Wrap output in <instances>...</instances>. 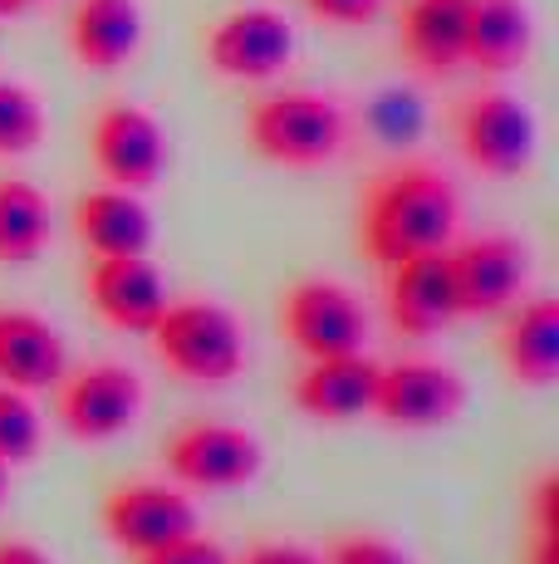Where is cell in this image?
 Returning a JSON list of instances; mask_svg holds the SVG:
<instances>
[{"mask_svg":"<svg viewBox=\"0 0 559 564\" xmlns=\"http://www.w3.org/2000/svg\"><path fill=\"white\" fill-rule=\"evenodd\" d=\"M280 324L305 359L359 354L369 339V314L353 300V290L335 285V280H299L280 305Z\"/></svg>","mask_w":559,"mask_h":564,"instance_id":"6","label":"cell"},{"mask_svg":"<svg viewBox=\"0 0 559 564\" xmlns=\"http://www.w3.org/2000/svg\"><path fill=\"white\" fill-rule=\"evenodd\" d=\"M379 393V364L359 354H335V359H309L295 383V408L315 422H353L373 412Z\"/></svg>","mask_w":559,"mask_h":564,"instance_id":"15","label":"cell"},{"mask_svg":"<svg viewBox=\"0 0 559 564\" xmlns=\"http://www.w3.org/2000/svg\"><path fill=\"white\" fill-rule=\"evenodd\" d=\"M0 564H55L45 550H35L30 540H0Z\"/></svg>","mask_w":559,"mask_h":564,"instance_id":"29","label":"cell"},{"mask_svg":"<svg viewBox=\"0 0 559 564\" xmlns=\"http://www.w3.org/2000/svg\"><path fill=\"white\" fill-rule=\"evenodd\" d=\"M467 10L471 0H407L403 6V50L423 74H442L467 64Z\"/></svg>","mask_w":559,"mask_h":564,"instance_id":"19","label":"cell"},{"mask_svg":"<svg viewBox=\"0 0 559 564\" xmlns=\"http://www.w3.org/2000/svg\"><path fill=\"white\" fill-rule=\"evenodd\" d=\"M45 138V108L25 84L0 79V158H25Z\"/></svg>","mask_w":559,"mask_h":564,"instance_id":"23","label":"cell"},{"mask_svg":"<svg viewBox=\"0 0 559 564\" xmlns=\"http://www.w3.org/2000/svg\"><path fill=\"white\" fill-rule=\"evenodd\" d=\"M457 187L437 167L407 162V167L373 177L369 197H363V251L373 256L379 270H388L417 251H442L457 236Z\"/></svg>","mask_w":559,"mask_h":564,"instance_id":"1","label":"cell"},{"mask_svg":"<svg viewBox=\"0 0 559 564\" xmlns=\"http://www.w3.org/2000/svg\"><path fill=\"white\" fill-rule=\"evenodd\" d=\"M530 564H559V530H535Z\"/></svg>","mask_w":559,"mask_h":564,"instance_id":"30","label":"cell"},{"mask_svg":"<svg viewBox=\"0 0 559 564\" xmlns=\"http://www.w3.org/2000/svg\"><path fill=\"white\" fill-rule=\"evenodd\" d=\"M94 162L123 192H147L167 167V138L147 108L109 104L94 118Z\"/></svg>","mask_w":559,"mask_h":564,"instance_id":"9","label":"cell"},{"mask_svg":"<svg viewBox=\"0 0 559 564\" xmlns=\"http://www.w3.org/2000/svg\"><path fill=\"white\" fill-rule=\"evenodd\" d=\"M235 564H325V560L305 545H255L251 555L235 560Z\"/></svg>","mask_w":559,"mask_h":564,"instance_id":"28","label":"cell"},{"mask_svg":"<svg viewBox=\"0 0 559 564\" xmlns=\"http://www.w3.org/2000/svg\"><path fill=\"white\" fill-rule=\"evenodd\" d=\"M143 40V10L138 0H74L69 15V45L84 69L109 74L133 59Z\"/></svg>","mask_w":559,"mask_h":564,"instance_id":"18","label":"cell"},{"mask_svg":"<svg viewBox=\"0 0 559 564\" xmlns=\"http://www.w3.org/2000/svg\"><path fill=\"white\" fill-rule=\"evenodd\" d=\"M261 462V442L245 427H226V422H191L167 442V471L197 491H231V486L255 481Z\"/></svg>","mask_w":559,"mask_h":564,"instance_id":"7","label":"cell"},{"mask_svg":"<svg viewBox=\"0 0 559 564\" xmlns=\"http://www.w3.org/2000/svg\"><path fill=\"white\" fill-rule=\"evenodd\" d=\"M501 359L515 383L550 388L559 373V305L555 300H530L505 319Z\"/></svg>","mask_w":559,"mask_h":564,"instance_id":"21","label":"cell"},{"mask_svg":"<svg viewBox=\"0 0 559 564\" xmlns=\"http://www.w3.org/2000/svg\"><path fill=\"white\" fill-rule=\"evenodd\" d=\"M295 54V30L280 10L251 6V10H231L226 20H217L207 35V64L226 79H245L261 84L275 79Z\"/></svg>","mask_w":559,"mask_h":564,"instance_id":"8","label":"cell"},{"mask_svg":"<svg viewBox=\"0 0 559 564\" xmlns=\"http://www.w3.org/2000/svg\"><path fill=\"white\" fill-rule=\"evenodd\" d=\"M457 143L486 177H520L535 158V118L511 94H471L457 108Z\"/></svg>","mask_w":559,"mask_h":564,"instance_id":"4","label":"cell"},{"mask_svg":"<svg viewBox=\"0 0 559 564\" xmlns=\"http://www.w3.org/2000/svg\"><path fill=\"white\" fill-rule=\"evenodd\" d=\"M251 148L280 167H325L349 143V118L325 94H271L251 108Z\"/></svg>","mask_w":559,"mask_h":564,"instance_id":"3","label":"cell"},{"mask_svg":"<svg viewBox=\"0 0 559 564\" xmlns=\"http://www.w3.org/2000/svg\"><path fill=\"white\" fill-rule=\"evenodd\" d=\"M447 256L461 314H501L530 275V251L515 236H476V241L457 246Z\"/></svg>","mask_w":559,"mask_h":564,"instance_id":"12","label":"cell"},{"mask_svg":"<svg viewBox=\"0 0 559 564\" xmlns=\"http://www.w3.org/2000/svg\"><path fill=\"white\" fill-rule=\"evenodd\" d=\"M153 354L187 383L221 388L245 368V334L231 310L211 300H182L153 324Z\"/></svg>","mask_w":559,"mask_h":564,"instance_id":"2","label":"cell"},{"mask_svg":"<svg viewBox=\"0 0 559 564\" xmlns=\"http://www.w3.org/2000/svg\"><path fill=\"white\" fill-rule=\"evenodd\" d=\"M6 481H10V466L0 462V501H6Z\"/></svg>","mask_w":559,"mask_h":564,"instance_id":"32","label":"cell"},{"mask_svg":"<svg viewBox=\"0 0 559 564\" xmlns=\"http://www.w3.org/2000/svg\"><path fill=\"white\" fill-rule=\"evenodd\" d=\"M25 6H40V0H25Z\"/></svg>","mask_w":559,"mask_h":564,"instance_id":"33","label":"cell"},{"mask_svg":"<svg viewBox=\"0 0 559 564\" xmlns=\"http://www.w3.org/2000/svg\"><path fill=\"white\" fill-rule=\"evenodd\" d=\"M467 403V388L447 364L432 359H403L393 368H379V393H373V412L388 427L403 432H427L451 422Z\"/></svg>","mask_w":559,"mask_h":564,"instance_id":"10","label":"cell"},{"mask_svg":"<svg viewBox=\"0 0 559 564\" xmlns=\"http://www.w3.org/2000/svg\"><path fill=\"white\" fill-rule=\"evenodd\" d=\"M64 378V339L50 319L30 310H0V383L35 393Z\"/></svg>","mask_w":559,"mask_h":564,"instance_id":"17","label":"cell"},{"mask_svg":"<svg viewBox=\"0 0 559 564\" xmlns=\"http://www.w3.org/2000/svg\"><path fill=\"white\" fill-rule=\"evenodd\" d=\"M40 452V412L20 388L0 383V462L20 466Z\"/></svg>","mask_w":559,"mask_h":564,"instance_id":"24","label":"cell"},{"mask_svg":"<svg viewBox=\"0 0 559 564\" xmlns=\"http://www.w3.org/2000/svg\"><path fill=\"white\" fill-rule=\"evenodd\" d=\"M191 530H197V506L163 481H128L103 501V535L128 555H147Z\"/></svg>","mask_w":559,"mask_h":564,"instance_id":"11","label":"cell"},{"mask_svg":"<svg viewBox=\"0 0 559 564\" xmlns=\"http://www.w3.org/2000/svg\"><path fill=\"white\" fill-rule=\"evenodd\" d=\"M309 10L329 25H369V20H379L383 0H309Z\"/></svg>","mask_w":559,"mask_h":564,"instance_id":"27","label":"cell"},{"mask_svg":"<svg viewBox=\"0 0 559 564\" xmlns=\"http://www.w3.org/2000/svg\"><path fill=\"white\" fill-rule=\"evenodd\" d=\"M530 10L525 0H471L467 10V64L481 74H511L530 59Z\"/></svg>","mask_w":559,"mask_h":564,"instance_id":"20","label":"cell"},{"mask_svg":"<svg viewBox=\"0 0 559 564\" xmlns=\"http://www.w3.org/2000/svg\"><path fill=\"white\" fill-rule=\"evenodd\" d=\"M74 231L99 260L147 256V246H153V212L138 202V192L99 187L74 202Z\"/></svg>","mask_w":559,"mask_h":564,"instance_id":"16","label":"cell"},{"mask_svg":"<svg viewBox=\"0 0 559 564\" xmlns=\"http://www.w3.org/2000/svg\"><path fill=\"white\" fill-rule=\"evenodd\" d=\"M138 564H231V555H226L217 540L201 535V530H191V535L167 540V545H157V550H147V555H138Z\"/></svg>","mask_w":559,"mask_h":564,"instance_id":"25","label":"cell"},{"mask_svg":"<svg viewBox=\"0 0 559 564\" xmlns=\"http://www.w3.org/2000/svg\"><path fill=\"white\" fill-rule=\"evenodd\" d=\"M25 10V0H0V15H20Z\"/></svg>","mask_w":559,"mask_h":564,"instance_id":"31","label":"cell"},{"mask_svg":"<svg viewBox=\"0 0 559 564\" xmlns=\"http://www.w3.org/2000/svg\"><path fill=\"white\" fill-rule=\"evenodd\" d=\"M89 295L99 314L123 334H153L167 310V285L147 256H113L89 270Z\"/></svg>","mask_w":559,"mask_h":564,"instance_id":"14","label":"cell"},{"mask_svg":"<svg viewBox=\"0 0 559 564\" xmlns=\"http://www.w3.org/2000/svg\"><path fill=\"white\" fill-rule=\"evenodd\" d=\"M59 422L79 442H109L143 412V378L123 364H89L59 378Z\"/></svg>","mask_w":559,"mask_h":564,"instance_id":"5","label":"cell"},{"mask_svg":"<svg viewBox=\"0 0 559 564\" xmlns=\"http://www.w3.org/2000/svg\"><path fill=\"white\" fill-rule=\"evenodd\" d=\"M325 564H413L393 540H379V535H349L329 550Z\"/></svg>","mask_w":559,"mask_h":564,"instance_id":"26","label":"cell"},{"mask_svg":"<svg viewBox=\"0 0 559 564\" xmlns=\"http://www.w3.org/2000/svg\"><path fill=\"white\" fill-rule=\"evenodd\" d=\"M388 314L403 334H437L461 314L457 305V280H451V256L442 251H417L407 260L388 265Z\"/></svg>","mask_w":559,"mask_h":564,"instance_id":"13","label":"cell"},{"mask_svg":"<svg viewBox=\"0 0 559 564\" xmlns=\"http://www.w3.org/2000/svg\"><path fill=\"white\" fill-rule=\"evenodd\" d=\"M50 241V202L35 182H0V265H30Z\"/></svg>","mask_w":559,"mask_h":564,"instance_id":"22","label":"cell"}]
</instances>
